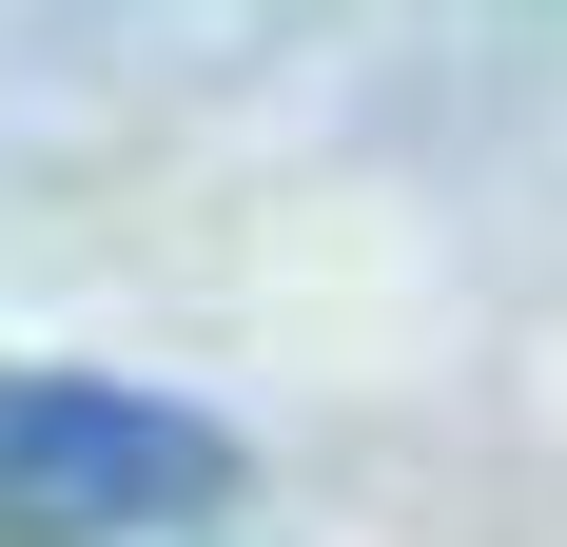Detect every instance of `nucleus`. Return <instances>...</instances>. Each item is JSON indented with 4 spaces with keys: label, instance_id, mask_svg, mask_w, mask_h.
<instances>
[{
    "label": "nucleus",
    "instance_id": "nucleus-1",
    "mask_svg": "<svg viewBox=\"0 0 567 547\" xmlns=\"http://www.w3.org/2000/svg\"><path fill=\"white\" fill-rule=\"evenodd\" d=\"M235 431L117 372H0V547H137V528H216Z\"/></svg>",
    "mask_w": 567,
    "mask_h": 547
}]
</instances>
